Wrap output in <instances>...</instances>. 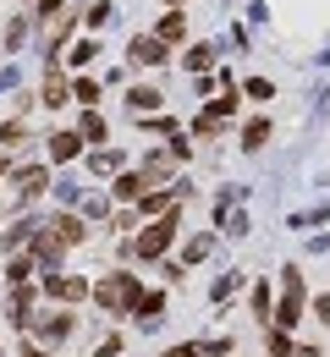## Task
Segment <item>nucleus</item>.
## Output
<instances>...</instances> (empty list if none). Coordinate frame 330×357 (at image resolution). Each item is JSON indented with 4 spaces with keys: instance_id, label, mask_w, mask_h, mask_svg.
Returning <instances> with one entry per match:
<instances>
[{
    "instance_id": "f257e3e1",
    "label": "nucleus",
    "mask_w": 330,
    "mask_h": 357,
    "mask_svg": "<svg viewBox=\"0 0 330 357\" xmlns=\"http://www.w3.org/2000/svg\"><path fill=\"white\" fill-rule=\"evenodd\" d=\"M94 303H99V308H110V313L138 308V280H133L127 269H116L110 280H99V286H94Z\"/></svg>"
},
{
    "instance_id": "f03ea898",
    "label": "nucleus",
    "mask_w": 330,
    "mask_h": 357,
    "mask_svg": "<svg viewBox=\"0 0 330 357\" xmlns=\"http://www.w3.org/2000/svg\"><path fill=\"white\" fill-rule=\"evenodd\" d=\"M171 236H177V215L154 220V225H149V231L138 236V242H133V253H138V259H160V253L171 248Z\"/></svg>"
},
{
    "instance_id": "7ed1b4c3",
    "label": "nucleus",
    "mask_w": 330,
    "mask_h": 357,
    "mask_svg": "<svg viewBox=\"0 0 330 357\" xmlns=\"http://www.w3.org/2000/svg\"><path fill=\"white\" fill-rule=\"evenodd\" d=\"M297 319H303V275H297V269H286V297H281V308H276V324L292 330Z\"/></svg>"
},
{
    "instance_id": "20e7f679",
    "label": "nucleus",
    "mask_w": 330,
    "mask_h": 357,
    "mask_svg": "<svg viewBox=\"0 0 330 357\" xmlns=\"http://www.w3.org/2000/svg\"><path fill=\"white\" fill-rule=\"evenodd\" d=\"M45 297H61V303H83V297H89V280H77V275H55V280H45Z\"/></svg>"
},
{
    "instance_id": "39448f33",
    "label": "nucleus",
    "mask_w": 330,
    "mask_h": 357,
    "mask_svg": "<svg viewBox=\"0 0 330 357\" xmlns=\"http://www.w3.org/2000/svg\"><path fill=\"white\" fill-rule=\"evenodd\" d=\"M50 236H55L61 248H72V242H83V220H72V215H55V220H50Z\"/></svg>"
},
{
    "instance_id": "423d86ee",
    "label": "nucleus",
    "mask_w": 330,
    "mask_h": 357,
    "mask_svg": "<svg viewBox=\"0 0 330 357\" xmlns=\"http://www.w3.org/2000/svg\"><path fill=\"white\" fill-rule=\"evenodd\" d=\"M133 55L154 66V61H165V39H133Z\"/></svg>"
},
{
    "instance_id": "0eeeda50",
    "label": "nucleus",
    "mask_w": 330,
    "mask_h": 357,
    "mask_svg": "<svg viewBox=\"0 0 330 357\" xmlns=\"http://www.w3.org/2000/svg\"><path fill=\"white\" fill-rule=\"evenodd\" d=\"M77 137L83 132H61L55 143H50V160H72V154H77Z\"/></svg>"
},
{
    "instance_id": "6e6552de",
    "label": "nucleus",
    "mask_w": 330,
    "mask_h": 357,
    "mask_svg": "<svg viewBox=\"0 0 330 357\" xmlns=\"http://www.w3.org/2000/svg\"><path fill=\"white\" fill-rule=\"evenodd\" d=\"M127 105H133V116H138V110H154V105H160V89H133Z\"/></svg>"
},
{
    "instance_id": "1a4fd4ad",
    "label": "nucleus",
    "mask_w": 330,
    "mask_h": 357,
    "mask_svg": "<svg viewBox=\"0 0 330 357\" xmlns=\"http://www.w3.org/2000/svg\"><path fill=\"white\" fill-rule=\"evenodd\" d=\"M0 143H6V149H22V143H28V127H22V121H6V127H0Z\"/></svg>"
},
{
    "instance_id": "9d476101",
    "label": "nucleus",
    "mask_w": 330,
    "mask_h": 357,
    "mask_svg": "<svg viewBox=\"0 0 330 357\" xmlns=\"http://www.w3.org/2000/svg\"><path fill=\"white\" fill-rule=\"evenodd\" d=\"M45 171H39V165H28V171H22V176H17V187H22V192H28V198H33V192H39V187H45Z\"/></svg>"
},
{
    "instance_id": "9b49d317",
    "label": "nucleus",
    "mask_w": 330,
    "mask_h": 357,
    "mask_svg": "<svg viewBox=\"0 0 330 357\" xmlns=\"http://www.w3.org/2000/svg\"><path fill=\"white\" fill-rule=\"evenodd\" d=\"M66 330H72V319H66V313H61V319H45V324H39V335H45V341H61Z\"/></svg>"
},
{
    "instance_id": "f8f14e48",
    "label": "nucleus",
    "mask_w": 330,
    "mask_h": 357,
    "mask_svg": "<svg viewBox=\"0 0 330 357\" xmlns=\"http://www.w3.org/2000/svg\"><path fill=\"white\" fill-rule=\"evenodd\" d=\"M160 308H165V297L149 291V297H143V324H160Z\"/></svg>"
},
{
    "instance_id": "ddd939ff",
    "label": "nucleus",
    "mask_w": 330,
    "mask_h": 357,
    "mask_svg": "<svg viewBox=\"0 0 330 357\" xmlns=\"http://www.w3.org/2000/svg\"><path fill=\"white\" fill-rule=\"evenodd\" d=\"M209 61H215V50H209V45H198V50H188V66H193V72H204V66H209Z\"/></svg>"
},
{
    "instance_id": "4468645a",
    "label": "nucleus",
    "mask_w": 330,
    "mask_h": 357,
    "mask_svg": "<svg viewBox=\"0 0 330 357\" xmlns=\"http://www.w3.org/2000/svg\"><path fill=\"white\" fill-rule=\"evenodd\" d=\"M160 39H182V11H171V17L160 22Z\"/></svg>"
},
{
    "instance_id": "2eb2a0df",
    "label": "nucleus",
    "mask_w": 330,
    "mask_h": 357,
    "mask_svg": "<svg viewBox=\"0 0 330 357\" xmlns=\"http://www.w3.org/2000/svg\"><path fill=\"white\" fill-rule=\"evenodd\" d=\"M28 236H33V220H22V225H11V231H6V248H17V242H28Z\"/></svg>"
},
{
    "instance_id": "dca6fc26",
    "label": "nucleus",
    "mask_w": 330,
    "mask_h": 357,
    "mask_svg": "<svg viewBox=\"0 0 330 357\" xmlns=\"http://www.w3.org/2000/svg\"><path fill=\"white\" fill-rule=\"evenodd\" d=\"M237 286H242V280H237V275H220V280H215V303H226V297H232Z\"/></svg>"
},
{
    "instance_id": "f3484780",
    "label": "nucleus",
    "mask_w": 330,
    "mask_h": 357,
    "mask_svg": "<svg viewBox=\"0 0 330 357\" xmlns=\"http://www.w3.org/2000/svg\"><path fill=\"white\" fill-rule=\"evenodd\" d=\"M253 313L270 319V286H253Z\"/></svg>"
},
{
    "instance_id": "a211bd4d",
    "label": "nucleus",
    "mask_w": 330,
    "mask_h": 357,
    "mask_svg": "<svg viewBox=\"0 0 330 357\" xmlns=\"http://www.w3.org/2000/svg\"><path fill=\"white\" fill-rule=\"evenodd\" d=\"M45 99H50V105H61V99H66V83H61L55 72H50V83H45Z\"/></svg>"
},
{
    "instance_id": "6ab92c4d",
    "label": "nucleus",
    "mask_w": 330,
    "mask_h": 357,
    "mask_svg": "<svg viewBox=\"0 0 330 357\" xmlns=\"http://www.w3.org/2000/svg\"><path fill=\"white\" fill-rule=\"evenodd\" d=\"M292 352H297V347H292L281 330H276V335H270V357H292Z\"/></svg>"
},
{
    "instance_id": "aec40b11",
    "label": "nucleus",
    "mask_w": 330,
    "mask_h": 357,
    "mask_svg": "<svg viewBox=\"0 0 330 357\" xmlns=\"http://www.w3.org/2000/svg\"><path fill=\"white\" fill-rule=\"evenodd\" d=\"M264 137H270V127H264V121H253V127H248V137H242V143H248V149H259Z\"/></svg>"
},
{
    "instance_id": "412c9836",
    "label": "nucleus",
    "mask_w": 330,
    "mask_h": 357,
    "mask_svg": "<svg viewBox=\"0 0 330 357\" xmlns=\"http://www.w3.org/2000/svg\"><path fill=\"white\" fill-rule=\"evenodd\" d=\"M204 253H209V236H198V242H188V253H182V259H188V264H198Z\"/></svg>"
},
{
    "instance_id": "4be33fe9",
    "label": "nucleus",
    "mask_w": 330,
    "mask_h": 357,
    "mask_svg": "<svg viewBox=\"0 0 330 357\" xmlns=\"http://www.w3.org/2000/svg\"><path fill=\"white\" fill-rule=\"evenodd\" d=\"M83 137H105V121H99L94 110H89V116H83Z\"/></svg>"
},
{
    "instance_id": "5701e85b",
    "label": "nucleus",
    "mask_w": 330,
    "mask_h": 357,
    "mask_svg": "<svg viewBox=\"0 0 330 357\" xmlns=\"http://www.w3.org/2000/svg\"><path fill=\"white\" fill-rule=\"evenodd\" d=\"M116 165H121V154H110V149H105V154H94V171H116Z\"/></svg>"
},
{
    "instance_id": "b1692460",
    "label": "nucleus",
    "mask_w": 330,
    "mask_h": 357,
    "mask_svg": "<svg viewBox=\"0 0 330 357\" xmlns=\"http://www.w3.org/2000/svg\"><path fill=\"white\" fill-rule=\"evenodd\" d=\"M28 269H33V264H28V259H17V264L6 269V280H17V286H22V280H28Z\"/></svg>"
},
{
    "instance_id": "393cba45",
    "label": "nucleus",
    "mask_w": 330,
    "mask_h": 357,
    "mask_svg": "<svg viewBox=\"0 0 330 357\" xmlns=\"http://www.w3.org/2000/svg\"><path fill=\"white\" fill-rule=\"evenodd\" d=\"M198 352H204V347H171L165 357H198Z\"/></svg>"
},
{
    "instance_id": "a878e982",
    "label": "nucleus",
    "mask_w": 330,
    "mask_h": 357,
    "mask_svg": "<svg viewBox=\"0 0 330 357\" xmlns=\"http://www.w3.org/2000/svg\"><path fill=\"white\" fill-rule=\"evenodd\" d=\"M0 176H6V160H0Z\"/></svg>"
},
{
    "instance_id": "bb28decb",
    "label": "nucleus",
    "mask_w": 330,
    "mask_h": 357,
    "mask_svg": "<svg viewBox=\"0 0 330 357\" xmlns=\"http://www.w3.org/2000/svg\"><path fill=\"white\" fill-rule=\"evenodd\" d=\"M28 357H39V352H28Z\"/></svg>"
}]
</instances>
